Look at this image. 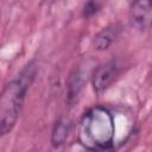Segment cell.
I'll return each mask as SVG.
<instances>
[{"label":"cell","instance_id":"obj_1","mask_svg":"<svg viewBox=\"0 0 152 152\" xmlns=\"http://www.w3.org/2000/svg\"><path fill=\"white\" fill-rule=\"evenodd\" d=\"M37 75V64L31 61L10 80L2 88L0 96V132L8 134L17 124L26 94Z\"/></svg>","mask_w":152,"mask_h":152},{"label":"cell","instance_id":"obj_2","mask_svg":"<svg viewBox=\"0 0 152 152\" xmlns=\"http://www.w3.org/2000/svg\"><path fill=\"white\" fill-rule=\"evenodd\" d=\"M114 137V118L106 107L96 106L84 113L78 126V140L86 150L104 152L113 146Z\"/></svg>","mask_w":152,"mask_h":152},{"label":"cell","instance_id":"obj_3","mask_svg":"<svg viewBox=\"0 0 152 152\" xmlns=\"http://www.w3.org/2000/svg\"><path fill=\"white\" fill-rule=\"evenodd\" d=\"M120 74V64L118 59H110L99 65L91 74V86L96 94H102Z\"/></svg>","mask_w":152,"mask_h":152},{"label":"cell","instance_id":"obj_4","mask_svg":"<svg viewBox=\"0 0 152 152\" xmlns=\"http://www.w3.org/2000/svg\"><path fill=\"white\" fill-rule=\"evenodd\" d=\"M128 18L131 25L138 31H147L152 27V0L134 1L129 6Z\"/></svg>","mask_w":152,"mask_h":152},{"label":"cell","instance_id":"obj_5","mask_svg":"<svg viewBox=\"0 0 152 152\" xmlns=\"http://www.w3.org/2000/svg\"><path fill=\"white\" fill-rule=\"evenodd\" d=\"M121 25L119 23H114L110 24L106 27H103L101 31H99L94 39H93V45L95 50L99 51H103L107 50L119 37V34L121 33Z\"/></svg>","mask_w":152,"mask_h":152},{"label":"cell","instance_id":"obj_6","mask_svg":"<svg viewBox=\"0 0 152 152\" xmlns=\"http://www.w3.org/2000/svg\"><path fill=\"white\" fill-rule=\"evenodd\" d=\"M70 132V124L65 118H59L53 128H52V133H51V144L53 147H59L61 145H63L69 135Z\"/></svg>","mask_w":152,"mask_h":152},{"label":"cell","instance_id":"obj_7","mask_svg":"<svg viewBox=\"0 0 152 152\" xmlns=\"http://www.w3.org/2000/svg\"><path fill=\"white\" fill-rule=\"evenodd\" d=\"M100 7H101V4H99V2H94V1L87 2L83 7V15L84 17H91L100 11Z\"/></svg>","mask_w":152,"mask_h":152}]
</instances>
